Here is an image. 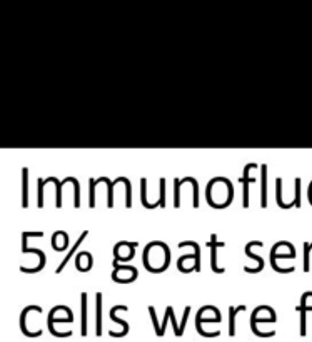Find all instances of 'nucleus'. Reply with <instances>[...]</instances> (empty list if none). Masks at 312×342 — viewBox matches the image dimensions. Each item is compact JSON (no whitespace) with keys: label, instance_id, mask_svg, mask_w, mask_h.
<instances>
[{"label":"nucleus","instance_id":"3","mask_svg":"<svg viewBox=\"0 0 312 342\" xmlns=\"http://www.w3.org/2000/svg\"><path fill=\"white\" fill-rule=\"evenodd\" d=\"M102 334V294H97V336Z\"/></svg>","mask_w":312,"mask_h":342},{"label":"nucleus","instance_id":"4","mask_svg":"<svg viewBox=\"0 0 312 342\" xmlns=\"http://www.w3.org/2000/svg\"><path fill=\"white\" fill-rule=\"evenodd\" d=\"M82 336H87V294H82Z\"/></svg>","mask_w":312,"mask_h":342},{"label":"nucleus","instance_id":"2","mask_svg":"<svg viewBox=\"0 0 312 342\" xmlns=\"http://www.w3.org/2000/svg\"><path fill=\"white\" fill-rule=\"evenodd\" d=\"M246 306H239V307H231L229 309V336L234 337L236 336V314L239 311H244Z\"/></svg>","mask_w":312,"mask_h":342},{"label":"nucleus","instance_id":"1","mask_svg":"<svg viewBox=\"0 0 312 342\" xmlns=\"http://www.w3.org/2000/svg\"><path fill=\"white\" fill-rule=\"evenodd\" d=\"M120 309H127L125 306H115L114 309L110 311V319L112 321H115L117 324H120L122 326V332H119V334H115L114 337H122V336H125L129 332V324L125 321H120L119 317H117V311H120Z\"/></svg>","mask_w":312,"mask_h":342}]
</instances>
